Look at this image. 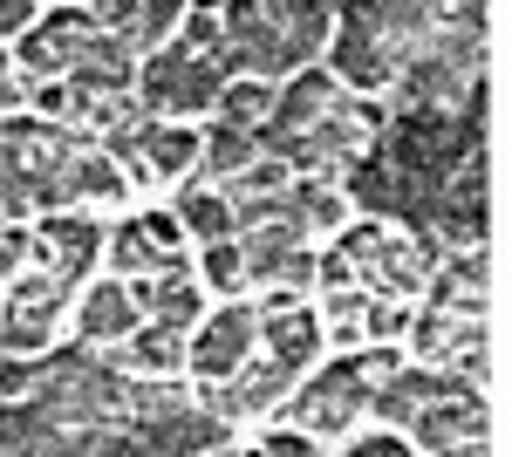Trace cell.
<instances>
[{"label": "cell", "instance_id": "1", "mask_svg": "<svg viewBox=\"0 0 512 457\" xmlns=\"http://www.w3.org/2000/svg\"><path fill=\"white\" fill-rule=\"evenodd\" d=\"M424 41H431L424 0H335V28H328L335 82H349L362 96L390 89L396 69H403Z\"/></svg>", "mask_w": 512, "mask_h": 457}, {"label": "cell", "instance_id": "2", "mask_svg": "<svg viewBox=\"0 0 512 457\" xmlns=\"http://www.w3.org/2000/svg\"><path fill=\"white\" fill-rule=\"evenodd\" d=\"M376 151L390 157L396 171H410L417 185H444L458 157L485 151V89L472 82L465 103L451 110H396L376 123Z\"/></svg>", "mask_w": 512, "mask_h": 457}, {"label": "cell", "instance_id": "3", "mask_svg": "<svg viewBox=\"0 0 512 457\" xmlns=\"http://www.w3.org/2000/svg\"><path fill=\"white\" fill-rule=\"evenodd\" d=\"M28 396H41L55 417H69V423H130V369L96 355L89 342L41 355Z\"/></svg>", "mask_w": 512, "mask_h": 457}, {"label": "cell", "instance_id": "4", "mask_svg": "<svg viewBox=\"0 0 512 457\" xmlns=\"http://www.w3.org/2000/svg\"><path fill=\"white\" fill-rule=\"evenodd\" d=\"M342 253H349L355 267V287L369 294V301H410L417 287H424V273H431L437 246L431 239H403L390 226H342Z\"/></svg>", "mask_w": 512, "mask_h": 457}, {"label": "cell", "instance_id": "5", "mask_svg": "<svg viewBox=\"0 0 512 457\" xmlns=\"http://www.w3.org/2000/svg\"><path fill=\"white\" fill-rule=\"evenodd\" d=\"M219 62L212 55H192V48H171L158 41L151 55H137V110L144 116H198L219 103Z\"/></svg>", "mask_w": 512, "mask_h": 457}, {"label": "cell", "instance_id": "6", "mask_svg": "<svg viewBox=\"0 0 512 457\" xmlns=\"http://www.w3.org/2000/svg\"><path fill=\"white\" fill-rule=\"evenodd\" d=\"M76 301V287L62 280V273H48L35 260V273L21 267L14 273V287H7V307H0V355H35V348L55 342V328H62V314Z\"/></svg>", "mask_w": 512, "mask_h": 457}, {"label": "cell", "instance_id": "7", "mask_svg": "<svg viewBox=\"0 0 512 457\" xmlns=\"http://www.w3.org/2000/svg\"><path fill=\"white\" fill-rule=\"evenodd\" d=\"M362 403H369V376H362V362L342 355L335 369H321V376L301 382V396H294V430H308V437H349L355 417H362Z\"/></svg>", "mask_w": 512, "mask_h": 457}, {"label": "cell", "instance_id": "8", "mask_svg": "<svg viewBox=\"0 0 512 457\" xmlns=\"http://www.w3.org/2000/svg\"><path fill=\"white\" fill-rule=\"evenodd\" d=\"M123 430H130V451L137 457H192V451H226L233 444V423L212 417L205 403H178L164 417H137Z\"/></svg>", "mask_w": 512, "mask_h": 457}, {"label": "cell", "instance_id": "9", "mask_svg": "<svg viewBox=\"0 0 512 457\" xmlns=\"http://www.w3.org/2000/svg\"><path fill=\"white\" fill-rule=\"evenodd\" d=\"M253 307L246 301H226L219 314H198L192 321V335H185V369H192L198 382H219V376H233L239 362L253 355Z\"/></svg>", "mask_w": 512, "mask_h": 457}, {"label": "cell", "instance_id": "10", "mask_svg": "<svg viewBox=\"0 0 512 457\" xmlns=\"http://www.w3.org/2000/svg\"><path fill=\"white\" fill-rule=\"evenodd\" d=\"M287 389H294V369H280L274 355H260V362L246 355L233 376L205 382V389H198V403H205L212 417H226V423H246V417H267Z\"/></svg>", "mask_w": 512, "mask_h": 457}, {"label": "cell", "instance_id": "11", "mask_svg": "<svg viewBox=\"0 0 512 457\" xmlns=\"http://www.w3.org/2000/svg\"><path fill=\"white\" fill-rule=\"evenodd\" d=\"M410 430V444L417 451H492V417H485V403H478V389H465V396H437V403H424L417 417L403 423Z\"/></svg>", "mask_w": 512, "mask_h": 457}, {"label": "cell", "instance_id": "12", "mask_svg": "<svg viewBox=\"0 0 512 457\" xmlns=\"http://www.w3.org/2000/svg\"><path fill=\"white\" fill-rule=\"evenodd\" d=\"M96 35V21L82 14V7H55V14H41L35 28H21V48H14V62L28 69V82H55L76 69L82 41Z\"/></svg>", "mask_w": 512, "mask_h": 457}, {"label": "cell", "instance_id": "13", "mask_svg": "<svg viewBox=\"0 0 512 457\" xmlns=\"http://www.w3.org/2000/svg\"><path fill=\"white\" fill-rule=\"evenodd\" d=\"M267 14V41H274L280 76L308 69L315 48H328V28H335V0H260Z\"/></svg>", "mask_w": 512, "mask_h": 457}, {"label": "cell", "instance_id": "14", "mask_svg": "<svg viewBox=\"0 0 512 457\" xmlns=\"http://www.w3.org/2000/svg\"><path fill=\"white\" fill-rule=\"evenodd\" d=\"M465 389H478L465 369H403V362H396L383 382H369V403H362V410H376L383 423H410L424 403H437V396H465Z\"/></svg>", "mask_w": 512, "mask_h": 457}, {"label": "cell", "instance_id": "15", "mask_svg": "<svg viewBox=\"0 0 512 457\" xmlns=\"http://www.w3.org/2000/svg\"><path fill=\"white\" fill-rule=\"evenodd\" d=\"M103 253H110V267H117L123 280H144V273L185 267V253H178V219H164V212L123 219V226L103 239Z\"/></svg>", "mask_w": 512, "mask_h": 457}, {"label": "cell", "instance_id": "16", "mask_svg": "<svg viewBox=\"0 0 512 457\" xmlns=\"http://www.w3.org/2000/svg\"><path fill=\"white\" fill-rule=\"evenodd\" d=\"M96 253H103V226H96V219H82V212H69V205H62V212H48V219L35 226V260L48 273H62L69 287L89 280V260H96Z\"/></svg>", "mask_w": 512, "mask_h": 457}, {"label": "cell", "instance_id": "17", "mask_svg": "<svg viewBox=\"0 0 512 457\" xmlns=\"http://www.w3.org/2000/svg\"><path fill=\"white\" fill-rule=\"evenodd\" d=\"M76 335L89 348H110V342H123V335H130V328H137V321H144V307L130 301V280H82L76 287Z\"/></svg>", "mask_w": 512, "mask_h": 457}, {"label": "cell", "instance_id": "18", "mask_svg": "<svg viewBox=\"0 0 512 457\" xmlns=\"http://www.w3.org/2000/svg\"><path fill=\"white\" fill-rule=\"evenodd\" d=\"M130 82H137V48L123 35H96L82 41L76 69H69V103H82V96H130Z\"/></svg>", "mask_w": 512, "mask_h": 457}, {"label": "cell", "instance_id": "19", "mask_svg": "<svg viewBox=\"0 0 512 457\" xmlns=\"http://www.w3.org/2000/svg\"><path fill=\"white\" fill-rule=\"evenodd\" d=\"M472 82L478 76L451 69L437 48H417V55L396 69L390 89H396V103H403V110H451V103H465V96H472Z\"/></svg>", "mask_w": 512, "mask_h": 457}, {"label": "cell", "instance_id": "20", "mask_svg": "<svg viewBox=\"0 0 512 457\" xmlns=\"http://www.w3.org/2000/svg\"><path fill=\"white\" fill-rule=\"evenodd\" d=\"M253 335H260V348L274 355L280 369H294V376H301V369L321 355V342H328V335H321V314H308L301 301L294 307H267V314L253 321Z\"/></svg>", "mask_w": 512, "mask_h": 457}, {"label": "cell", "instance_id": "21", "mask_svg": "<svg viewBox=\"0 0 512 457\" xmlns=\"http://www.w3.org/2000/svg\"><path fill=\"white\" fill-rule=\"evenodd\" d=\"M424 287H431V307H451V314H485V253H437L431 273H424Z\"/></svg>", "mask_w": 512, "mask_h": 457}, {"label": "cell", "instance_id": "22", "mask_svg": "<svg viewBox=\"0 0 512 457\" xmlns=\"http://www.w3.org/2000/svg\"><path fill=\"white\" fill-rule=\"evenodd\" d=\"M130 301L144 307L151 321H171V328H192V321H198V273H192V267L144 273V280H130Z\"/></svg>", "mask_w": 512, "mask_h": 457}, {"label": "cell", "instance_id": "23", "mask_svg": "<svg viewBox=\"0 0 512 457\" xmlns=\"http://www.w3.org/2000/svg\"><path fill=\"white\" fill-rule=\"evenodd\" d=\"M185 335H192V328L137 321V328L123 335V369H130V376H178V369H185Z\"/></svg>", "mask_w": 512, "mask_h": 457}, {"label": "cell", "instance_id": "24", "mask_svg": "<svg viewBox=\"0 0 512 457\" xmlns=\"http://www.w3.org/2000/svg\"><path fill=\"white\" fill-rule=\"evenodd\" d=\"M485 314H451V307H424V314H410V348H417V362H451L465 342H478L485 328H478Z\"/></svg>", "mask_w": 512, "mask_h": 457}, {"label": "cell", "instance_id": "25", "mask_svg": "<svg viewBox=\"0 0 512 457\" xmlns=\"http://www.w3.org/2000/svg\"><path fill=\"white\" fill-rule=\"evenodd\" d=\"M123 191H130V178L117 171V157L103 151V144H82V151L69 157V205L110 212V205H123Z\"/></svg>", "mask_w": 512, "mask_h": 457}, {"label": "cell", "instance_id": "26", "mask_svg": "<svg viewBox=\"0 0 512 457\" xmlns=\"http://www.w3.org/2000/svg\"><path fill=\"white\" fill-rule=\"evenodd\" d=\"M137 144H144L151 178H185V171L198 164V130L164 123V116H137Z\"/></svg>", "mask_w": 512, "mask_h": 457}, {"label": "cell", "instance_id": "27", "mask_svg": "<svg viewBox=\"0 0 512 457\" xmlns=\"http://www.w3.org/2000/svg\"><path fill=\"white\" fill-rule=\"evenodd\" d=\"M287 219L308 239L315 232H342L349 226V198H342V185H321V178H301V185L287 178Z\"/></svg>", "mask_w": 512, "mask_h": 457}, {"label": "cell", "instance_id": "28", "mask_svg": "<svg viewBox=\"0 0 512 457\" xmlns=\"http://www.w3.org/2000/svg\"><path fill=\"white\" fill-rule=\"evenodd\" d=\"M171 212H178V226H185V232H198V246L233 239V205H226V191H219V185H185Z\"/></svg>", "mask_w": 512, "mask_h": 457}, {"label": "cell", "instance_id": "29", "mask_svg": "<svg viewBox=\"0 0 512 457\" xmlns=\"http://www.w3.org/2000/svg\"><path fill=\"white\" fill-rule=\"evenodd\" d=\"M260 157V130H239V123H219L205 144H198V178H233V171H246Z\"/></svg>", "mask_w": 512, "mask_h": 457}, {"label": "cell", "instance_id": "30", "mask_svg": "<svg viewBox=\"0 0 512 457\" xmlns=\"http://www.w3.org/2000/svg\"><path fill=\"white\" fill-rule=\"evenodd\" d=\"M212 110H219V123L260 130V123H267V110H274V82H267V76H226Z\"/></svg>", "mask_w": 512, "mask_h": 457}, {"label": "cell", "instance_id": "31", "mask_svg": "<svg viewBox=\"0 0 512 457\" xmlns=\"http://www.w3.org/2000/svg\"><path fill=\"white\" fill-rule=\"evenodd\" d=\"M287 178H294V171H287V164H280L274 151H260L253 164H246V171L219 178V191H226V205H246V198H267V191H280Z\"/></svg>", "mask_w": 512, "mask_h": 457}, {"label": "cell", "instance_id": "32", "mask_svg": "<svg viewBox=\"0 0 512 457\" xmlns=\"http://www.w3.org/2000/svg\"><path fill=\"white\" fill-rule=\"evenodd\" d=\"M178 14H185V0H137V14H130V48L144 55V48H158V41H171V28H178Z\"/></svg>", "mask_w": 512, "mask_h": 457}, {"label": "cell", "instance_id": "33", "mask_svg": "<svg viewBox=\"0 0 512 457\" xmlns=\"http://www.w3.org/2000/svg\"><path fill=\"white\" fill-rule=\"evenodd\" d=\"M198 287H219V294H239V287H246L239 239H212V246H205V280H198Z\"/></svg>", "mask_w": 512, "mask_h": 457}, {"label": "cell", "instance_id": "34", "mask_svg": "<svg viewBox=\"0 0 512 457\" xmlns=\"http://www.w3.org/2000/svg\"><path fill=\"white\" fill-rule=\"evenodd\" d=\"M171 35H185V48H192V55H212V48L226 41V21H219V7H185Z\"/></svg>", "mask_w": 512, "mask_h": 457}, {"label": "cell", "instance_id": "35", "mask_svg": "<svg viewBox=\"0 0 512 457\" xmlns=\"http://www.w3.org/2000/svg\"><path fill=\"white\" fill-rule=\"evenodd\" d=\"M410 328V301H369V314H362V335L369 342H396Z\"/></svg>", "mask_w": 512, "mask_h": 457}, {"label": "cell", "instance_id": "36", "mask_svg": "<svg viewBox=\"0 0 512 457\" xmlns=\"http://www.w3.org/2000/svg\"><path fill=\"white\" fill-rule=\"evenodd\" d=\"M28 260H35V226H14L7 219L0 226V273H21Z\"/></svg>", "mask_w": 512, "mask_h": 457}, {"label": "cell", "instance_id": "37", "mask_svg": "<svg viewBox=\"0 0 512 457\" xmlns=\"http://www.w3.org/2000/svg\"><path fill=\"white\" fill-rule=\"evenodd\" d=\"M260 451H267V457H308V451H315V437H308V430H267Z\"/></svg>", "mask_w": 512, "mask_h": 457}, {"label": "cell", "instance_id": "38", "mask_svg": "<svg viewBox=\"0 0 512 457\" xmlns=\"http://www.w3.org/2000/svg\"><path fill=\"white\" fill-rule=\"evenodd\" d=\"M28 389H35V362L0 355V396H28Z\"/></svg>", "mask_w": 512, "mask_h": 457}, {"label": "cell", "instance_id": "39", "mask_svg": "<svg viewBox=\"0 0 512 457\" xmlns=\"http://www.w3.org/2000/svg\"><path fill=\"white\" fill-rule=\"evenodd\" d=\"M410 451V444H403V437H383V430H376V437H349V457H403Z\"/></svg>", "mask_w": 512, "mask_h": 457}, {"label": "cell", "instance_id": "40", "mask_svg": "<svg viewBox=\"0 0 512 457\" xmlns=\"http://www.w3.org/2000/svg\"><path fill=\"white\" fill-rule=\"evenodd\" d=\"M355 362H362V376H369V382H383V376L396 369V362H403V355H396V348H362Z\"/></svg>", "mask_w": 512, "mask_h": 457}, {"label": "cell", "instance_id": "41", "mask_svg": "<svg viewBox=\"0 0 512 457\" xmlns=\"http://www.w3.org/2000/svg\"><path fill=\"white\" fill-rule=\"evenodd\" d=\"M0 226H7V212H0Z\"/></svg>", "mask_w": 512, "mask_h": 457}]
</instances>
